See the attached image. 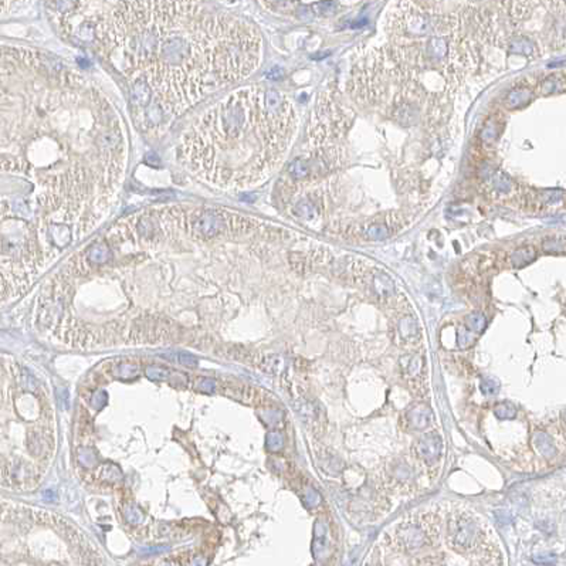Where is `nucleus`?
<instances>
[{"instance_id":"nucleus-1","label":"nucleus","mask_w":566,"mask_h":566,"mask_svg":"<svg viewBox=\"0 0 566 566\" xmlns=\"http://www.w3.org/2000/svg\"><path fill=\"white\" fill-rule=\"evenodd\" d=\"M291 102L275 90L229 94L190 127L179 152L190 169L220 188L251 186L272 171L293 135Z\"/></svg>"},{"instance_id":"nucleus-2","label":"nucleus","mask_w":566,"mask_h":566,"mask_svg":"<svg viewBox=\"0 0 566 566\" xmlns=\"http://www.w3.org/2000/svg\"><path fill=\"white\" fill-rule=\"evenodd\" d=\"M257 223V221H254ZM253 220L232 213L213 209H203L199 211H190L183 227L193 236L210 239L217 234H223L229 230H244L254 226Z\"/></svg>"},{"instance_id":"nucleus-3","label":"nucleus","mask_w":566,"mask_h":566,"mask_svg":"<svg viewBox=\"0 0 566 566\" xmlns=\"http://www.w3.org/2000/svg\"><path fill=\"white\" fill-rule=\"evenodd\" d=\"M438 535V520L434 513L412 515L396 528L394 538L398 548L403 551H417L431 545Z\"/></svg>"},{"instance_id":"nucleus-4","label":"nucleus","mask_w":566,"mask_h":566,"mask_svg":"<svg viewBox=\"0 0 566 566\" xmlns=\"http://www.w3.org/2000/svg\"><path fill=\"white\" fill-rule=\"evenodd\" d=\"M483 534L474 514L466 510L453 511L447 527V539L453 549L457 552L474 551L481 544Z\"/></svg>"},{"instance_id":"nucleus-5","label":"nucleus","mask_w":566,"mask_h":566,"mask_svg":"<svg viewBox=\"0 0 566 566\" xmlns=\"http://www.w3.org/2000/svg\"><path fill=\"white\" fill-rule=\"evenodd\" d=\"M396 20H398L399 30L403 34H408L412 37L430 36L440 29V24L443 22V19H440L412 2L399 9Z\"/></svg>"},{"instance_id":"nucleus-6","label":"nucleus","mask_w":566,"mask_h":566,"mask_svg":"<svg viewBox=\"0 0 566 566\" xmlns=\"http://www.w3.org/2000/svg\"><path fill=\"white\" fill-rule=\"evenodd\" d=\"M416 454L426 463H434L440 459L441 451H443V440L438 436L437 433L431 431L426 433L422 437L417 440L416 443Z\"/></svg>"},{"instance_id":"nucleus-7","label":"nucleus","mask_w":566,"mask_h":566,"mask_svg":"<svg viewBox=\"0 0 566 566\" xmlns=\"http://www.w3.org/2000/svg\"><path fill=\"white\" fill-rule=\"evenodd\" d=\"M433 419H434L433 412H431V409L429 408V406H426V405L419 403V405H415V406H412V408L409 409L408 412L409 426H410L412 429H415V430H424V429H427L431 423H433Z\"/></svg>"},{"instance_id":"nucleus-8","label":"nucleus","mask_w":566,"mask_h":566,"mask_svg":"<svg viewBox=\"0 0 566 566\" xmlns=\"http://www.w3.org/2000/svg\"><path fill=\"white\" fill-rule=\"evenodd\" d=\"M152 92H153V90L145 78H142V77L134 78V83L131 87V99H132V104L135 108H145V106L149 105L152 99Z\"/></svg>"},{"instance_id":"nucleus-9","label":"nucleus","mask_w":566,"mask_h":566,"mask_svg":"<svg viewBox=\"0 0 566 566\" xmlns=\"http://www.w3.org/2000/svg\"><path fill=\"white\" fill-rule=\"evenodd\" d=\"M370 284H372V288H373L375 294L379 298L389 300V298H392V297L396 295L394 282H393L392 278L386 272L379 271V270L372 272V275H370Z\"/></svg>"},{"instance_id":"nucleus-10","label":"nucleus","mask_w":566,"mask_h":566,"mask_svg":"<svg viewBox=\"0 0 566 566\" xmlns=\"http://www.w3.org/2000/svg\"><path fill=\"white\" fill-rule=\"evenodd\" d=\"M424 362H426V361H424V356L413 354V355H408L405 356V358H402L400 365H402L403 373H405L412 382H415V380L422 379L423 375H424V372H426V363Z\"/></svg>"},{"instance_id":"nucleus-11","label":"nucleus","mask_w":566,"mask_h":566,"mask_svg":"<svg viewBox=\"0 0 566 566\" xmlns=\"http://www.w3.org/2000/svg\"><path fill=\"white\" fill-rule=\"evenodd\" d=\"M398 335L403 342H416L420 338V326L415 317L403 315L398 321Z\"/></svg>"},{"instance_id":"nucleus-12","label":"nucleus","mask_w":566,"mask_h":566,"mask_svg":"<svg viewBox=\"0 0 566 566\" xmlns=\"http://www.w3.org/2000/svg\"><path fill=\"white\" fill-rule=\"evenodd\" d=\"M447 51H448V44H447V40L443 37H431L426 44V54L429 60L434 64L443 63L447 57Z\"/></svg>"},{"instance_id":"nucleus-13","label":"nucleus","mask_w":566,"mask_h":566,"mask_svg":"<svg viewBox=\"0 0 566 566\" xmlns=\"http://www.w3.org/2000/svg\"><path fill=\"white\" fill-rule=\"evenodd\" d=\"M319 166V162H317V159H305V158H298L295 159L294 162L290 165L288 167V174L291 178H294L297 181H301L308 178L314 167Z\"/></svg>"},{"instance_id":"nucleus-14","label":"nucleus","mask_w":566,"mask_h":566,"mask_svg":"<svg viewBox=\"0 0 566 566\" xmlns=\"http://www.w3.org/2000/svg\"><path fill=\"white\" fill-rule=\"evenodd\" d=\"M532 91L529 90L528 87H518V88H514L513 91L508 92V95L505 97V106L510 109H518L522 108L528 104L529 101L532 99Z\"/></svg>"},{"instance_id":"nucleus-15","label":"nucleus","mask_w":566,"mask_h":566,"mask_svg":"<svg viewBox=\"0 0 566 566\" xmlns=\"http://www.w3.org/2000/svg\"><path fill=\"white\" fill-rule=\"evenodd\" d=\"M536 258V250L532 246H525L520 249L514 250L510 254V265L514 268H522L525 265L531 264Z\"/></svg>"},{"instance_id":"nucleus-16","label":"nucleus","mask_w":566,"mask_h":566,"mask_svg":"<svg viewBox=\"0 0 566 566\" xmlns=\"http://www.w3.org/2000/svg\"><path fill=\"white\" fill-rule=\"evenodd\" d=\"M534 445L536 447V450L545 457H553L556 454V448L552 443L551 437L544 431H538L534 436Z\"/></svg>"},{"instance_id":"nucleus-17","label":"nucleus","mask_w":566,"mask_h":566,"mask_svg":"<svg viewBox=\"0 0 566 566\" xmlns=\"http://www.w3.org/2000/svg\"><path fill=\"white\" fill-rule=\"evenodd\" d=\"M392 223L386 224L385 221H379V223H372L369 226L366 227V237L370 240H383L386 237H389L392 234Z\"/></svg>"},{"instance_id":"nucleus-18","label":"nucleus","mask_w":566,"mask_h":566,"mask_svg":"<svg viewBox=\"0 0 566 566\" xmlns=\"http://www.w3.org/2000/svg\"><path fill=\"white\" fill-rule=\"evenodd\" d=\"M510 51L514 54H522V55H534L535 54V44L525 37L514 38L510 45Z\"/></svg>"},{"instance_id":"nucleus-19","label":"nucleus","mask_w":566,"mask_h":566,"mask_svg":"<svg viewBox=\"0 0 566 566\" xmlns=\"http://www.w3.org/2000/svg\"><path fill=\"white\" fill-rule=\"evenodd\" d=\"M539 88H541V92L544 95H549V94H555V92H560V91L565 90V83L559 77H549L539 85Z\"/></svg>"},{"instance_id":"nucleus-20","label":"nucleus","mask_w":566,"mask_h":566,"mask_svg":"<svg viewBox=\"0 0 566 566\" xmlns=\"http://www.w3.org/2000/svg\"><path fill=\"white\" fill-rule=\"evenodd\" d=\"M491 185H492L494 190L501 192V193H506V192H510L513 189V181L510 179L508 175L502 174V172H498V174H495L492 176Z\"/></svg>"},{"instance_id":"nucleus-21","label":"nucleus","mask_w":566,"mask_h":566,"mask_svg":"<svg viewBox=\"0 0 566 566\" xmlns=\"http://www.w3.org/2000/svg\"><path fill=\"white\" fill-rule=\"evenodd\" d=\"M546 253H566V237H549L542 243Z\"/></svg>"},{"instance_id":"nucleus-22","label":"nucleus","mask_w":566,"mask_h":566,"mask_svg":"<svg viewBox=\"0 0 566 566\" xmlns=\"http://www.w3.org/2000/svg\"><path fill=\"white\" fill-rule=\"evenodd\" d=\"M466 326H467L468 329H471L473 332H483L484 329H485V326H487V319H485L483 314L473 312L466 319Z\"/></svg>"},{"instance_id":"nucleus-23","label":"nucleus","mask_w":566,"mask_h":566,"mask_svg":"<svg viewBox=\"0 0 566 566\" xmlns=\"http://www.w3.org/2000/svg\"><path fill=\"white\" fill-rule=\"evenodd\" d=\"M295 213L302 219L311 220L314 216H317V207L310 200H302L295 206Z\"/></svg>"},{"instance_id":"nucleus-24","label":"nucleus","mask_w":566,"mask_h":566,"mask_svg":"<svg viewBox=\"0 0 566 566\" xmlns=\"http://www.w3.org/2000/svg\"><path fill=\"white\" fill-rule=\"evenodd\" d=\"M109 257V250L105 244H95L88 251V258L92 263H104Z\"/></svg>"},{"instance_id":"nucleus-25","label":"nucleus","mask_w":566,"mask_h":566,"mask_svg":"<svg viewBox=\"0 0 566 566\" xmlns=\"http://www.w3.org/2000/svg\"><path fill=\"white\" fill-rule=\"evenodd\" d=\"M480 389L485 396H494L497 394L499 390V382L492 376H485L481 379V383H480Z\"/></svg>"},{"instance_id":"nucleus-26","label":"nucleus","mask_w":566,"mask_h":566,"mask_svg":"<svg viewBox=\"0 0 566 566\" xmlns=\"http://www.w3.org/2000/svg\"><path fill=\"white\" fill-rule=\"evenodd\" d=\"M494 413H495V416H497L498 419H501V420H510V419H514V417H515L517 410H515V408H514L511 403L504 402V403H499V405L495 406Z\"/></svg>"},{"instance_id":"nucleus-27","label":"nucleus","mask_w":566,"mask_h":566,"mask_svg":"<svg viewBox=\"0 0 566 566\" xmlns=\"http://www.w3.org/2000/svg\"><path fill=\"white\" fill-rule=\"evenodd\" d=\"M473 342H474L473 331L468 329L467 326H460L459 331H457V344H459V347L466 349L470 345H473Z\"/></svg>"},{"instance_id":"nucleus-28","label":"nucleus","mask_w":566,"mask_h":566,"mask_svg":"<svg viewBox=\"0 0 566 566\" xmlns=\"http://www.w3.org/2000/svg\"><path fill=\"white\" fill-rule=\"evenodd\" d=\"M539 202L546 204L558 203L559 200L563 199V192L562 190H542L539 192Z\"/></svg>"},{"instance_id":"nucleus-29","label":"nucleus","mask_w":566,"mask_h":566,"mask_svg":"<svg viewBox=\"0 0 566 566\" xmlns=\"http://www.w3.org/2000/svg\"><path fill=\"white\" fill-rule=\"evenodd\" d=\"M497 135H498L497 125L494 122H487V125L484 127L483 132H481V139H483L484 142H492Z\"/></svg>"},{"instance_id":"nucleus-30","label":"nucleus","mask_w":566,"mask_h":566,"mask_svg":"<svg viewBox=\"0 0 566 566\" xmlns=\"http://www.w3.org/2000/svg\"><path fill=\"white\" fill-rule=\"evenodd\" d=\"M148 376L151 379H158V380H163L169 377V370L163 369L160 366H151L148 369Z\"/></svg>"},{"instance_id":"nucleus-31","label":"nucleus","mask_w":566,"mask_h":566,"mask_svg":"<svg viewBox=\"0 0 566 566\" xmlns=\"http://www.w3.org/2000/svg\"><path fill=\"white\" fill-rule=\"evenodd\" d=\"M314 9H315V12H317L318 15H322V16H329L335 12L333 2H321L319 5H315Z\"/></svg>"},{"instance_id":"nucleus-32","label":"nucleus","mask_w":566,"mask_h":566,"mask_svg":"<svg viewBox=\"0 0 566 566\" xmlns=\"http://www.w3.org/2000/svg\"><path fill=\"white\" fill-rule=\"evenodd\" d=\"M268 438H271L272 443H270V448L271 450H278V448H281V445H282V437L279 436L278 433H271L270 436H268Z\"/></svg>"},{"instance_id":"nucleus-33","label":"nucleus","mask_w":566,"mask_h":566,"mask_svg":"<svg viewBox=\"0 0 566 566\" xmlns=\"http://www.w3.org/2000/svg\"><path fill=\"white\" fill-rule=\"evenodd\" d=\"M179 361H181L183 365H188V366H196L197 365V361L195 359V358H192L190 355H185V354L179 355Z\"/></svg>"},{"instance_id":"nucleus-34","label":"nucleus","mask_w":566,"mask_h":566,"mask_svg":"<svg viewBox=\"0 0 566 566\" xmlns=\"http://www.w3.org/2000/svg\"><path fill=\"white\" fill-rule=\"evenodd\" d=\"M267 77H268V78H271V80H278V78H281V77H282V70H281L279 67H274L271 71H268V73H267Z\"/></svg>"}]
</instances>
